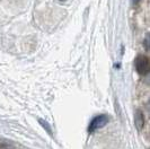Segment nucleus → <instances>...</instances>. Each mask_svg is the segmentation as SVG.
Segmentation results:
<instances>
[{
  "instance_id": "7ed1b4c3",
  "label": "nucleus",
  "mask_w": 150,
  "mask_h": 149,
  "mask_svg": "<svg viewBox=\"0 0 150 149\" xmlns=\"http://www.w3.org/2000/svg\"><path fill=\"white\" fill-rule=\"evenodd\" d=\"M134 123L139 131H141L144 127V115L140 110H137L134 113Z\"/></svg>"
},
{
  "instance_id": "f257e3e1",
  "label": "nucleus",
  "mask_w": 150,
  "mask_h": 149,
  "mask_svg": "<svg viewBox=\"0 0 150 149\" xmlns=\"http://www.w3.org/2000/svg\"><path fill=\"white\" fill-rule=\"evenodd\" d=\"M108 122V116L106 114H100V115H97L95 116L94 119L91 120V122L89 123V127H88V131L90 133L95 132L96 130L100 129V128L105 127Z\"/></svg>"
},
{
  "instance_id": "423d86ee",
  "label": "nucleus",
  "mask_w": 150,
  "mask_h": 149,
  "mask_svg": "<svg viewBox=\"0 0 150 149\" xmlns=\"http://www.w3.org/2000/svg\"><path fill=\"white\" fill-rule=\"evenodd\" d=\"M40 122H41V123H42V124H43V127H45V128H46V130H47V131H49V132H51V130H50V128H49V126H47V123H46V122H43V121H42V120H41V121H40Z\"/></svg>"
},
{
  "instance_id": "20e7f679",
  "label": "nucleus",
  "mask_w": 150,
  "mask_h": 149,
  "mask_svg": "<svg viewBox=\"0 0 150 149\" xmlns=\"http://www.w3.org/2000/svg\"><path fill=\"white\" fill-rule=\"evenodd\" d=\"M0 149H15V146L10 142L0 141Z\"/></svg>"
},
{
  "instance_id": "39448f33",
  "label": "nucleus",
  "mask_w": 150,
  "mask_h": 149,
  "mask_svg": "<svg viewBox=\"0 0 150 149\" xmlns=\"http://www.w3.org/2000/svg\"><path fill=\"white\" fill-rule=\"evenodd\" d=\"M149 34H148V35H147V36H146V40H144V48H146V50H147V51H149Z\"/></svg>"
},
{
  "instance_id": "0eeeda50",
  "label": "nucleus",
  "mask_w": 150,
  "mask_h": 149,
  "mask_svg": "<svg viewBox=\"0 0 150 149\" xmlns=\"http://www.w3.org/2000/svg\"><path fill=\"white\" fill-rule=\"evenodd\" d=\"M140 1H141V0H132V4H133L134 6H137L138 4H140Z\"/></svg>"
},
{
  "instance_id": "f03ea898",
  "label": "nucleus",
  "mask_w": 150,
  "mask_h": 149,
  "mask_svg": "<svg viewBox=\"0 0 150 149\" xmlns=\"http://www.w3.org/2000/svg\"><path fill=\"white\" fill-rule=\"evenodd\" d=\"M135 70L139 74H147L149 72V59L144 55L137 57L134 61Z\"/></svg>"
},
{
  "instance_id": "6e6552de",
  "label": "nucleus",
  "mask_w": 150,
  "mask_h": 149,
  "mask_svg": "<svg viewBox=\"0 0 150 149\" xmlns=\"http://www.w3.org/2000/svg\"><path fill=\"white\" fill-rule=\"evenodd\" d=\"M59 1H66V0H59Z\"/></svg>"
}]
</instances>
